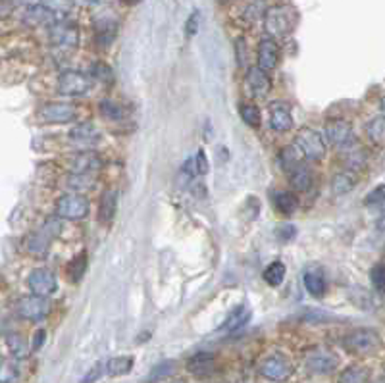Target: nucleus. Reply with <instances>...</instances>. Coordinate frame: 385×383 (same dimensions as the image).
<instances>
[{
  "instance_id": "f257e3e1",
  "label": "nucleus",
  "mask_w": 385,
  "mask_h": 383,
  "mask_svg": "<svg viewBox=\"0 0 385 383\" xmlns=\"http://www.w3.org/2000/svg\"><path fill=\"white\" fill-rule=\"evenodd\" d=\"M299 22V14L291 4H278L264 12V29L272 39H283L291 35Z\"/></svg>"
},
{
  "instance_id": "f03ea898",
  "label": "nucleus",
  "mask_w": 385,
  "mask_h": 383,
  "mask_svg": "<svg viewBox=\"0 0 385 383\" xmlns=\"http://www.w3.org/2000/svg\"><path fill=\"white\" fill-rule=\"evenodd\" d=\"M50 45L58 54H72L79 45V27L68 20H56L48 27Z\"/></svg>"
},
{
  "instance_id": "7ed1b4c3",
  "label": "nucleus",
  "mask_w": 385,
  "mask_h": 383,
  "mask_svg": "<svg viewBox=\"0 0 385 383\" xmlns=\"http://www.w3.org/2000/svg\"><path fill=\"white\" fill-rule=\"evenodd\" d=\"M343 345H345L349 353L370 354L381 345V339H379L378 331L370 330V328H360V330L347 333L343 339Z\"/></svg>"
},
{
  "instance_id": "20e7f679",
  "label": "nucleus",
  "mask_w": 385,
  "mask_h": 383,
  "mask_svg": "<svg viewBox=\"0 0 385 383\" xmlns=\"http://www.w3.org/2000/svg\"><path fill=\"white\" fill-rule=\"evenodd\" d=\"M258 374L266 377V379H270V382H288L289 377L293 376V364H291L288 356L273 353L270 356H266L264 361L258 364Z\"/></svg>"
},
{
  "instance_id": "39448f33",
  "label": "nucleus",
  "mask_w": 385,
  "mask_h": 383,
  "mask_svg": "<svg viewBox=\"0 0 385 383\" xmlns=\"http://www.w3.org/2000/svg\"><path fill=\"white\" fill-rule=\"evenodd\" d=\"M295 145L299 146L302 156L309 158V160H322L325 156L324 139H322V135L316 130H312V127H302V130L297 131Z\"/></svg>"
},
{
  "instance_id": "423d86ee",
  "label": "nucleus",
  "mask_w": 385,
  "mask_h": 383,
  "mask_svg": "<svg viewBox=\"0 0 385 383\" xmlns=\"http://www.w3.org/2000/svg\"><path fill=\"white\" fill-rule=\"evenodd\" d=\"M337 354L332 353L330 349L325 347H314L310 349L304 354V364L306 368L312 372V374H318V376H327L332 374L337 368Z\"/></svg>"
},
{
  "instance_id": "0eeeda50",
  "label": "nucleus",
  "mask_w": 385,
  "mask_h": 383,
  "mask_svg": "<svg viewBox=\"0 0 385 383\" xmlns=\"http://www.w3.org/2000/svg\"><path fill=\"white\" fill-rule=\"evenodd\" d=\"M56 214L66 220H83L89 214V200L79 193H68L62 195L56 200Z\"/></svg>"
},
{
  "instance_id": "6e6552de",
  "label": "nucleus",
  "mask_w": 385,
  "mask_h": 383,
  "mask_svg": "<svg viewBox=\"0 0 385 383\" xmlns=\"http://www.w3.org/2000/svg\"><path fill=\"white\" fill-rule=\"evenodd\" d=\"M91 76H87L83 71H76V69H66L58 77V91L68 97H81L85 92L91 91Z\"/></svg>"
},
{
  "instance_id": "1a4fd4ad",
  "label": "nucleus",
  "mask_w": 385,
  "mask_h": 383,
  "mask_svg": "<svg viewBox=\"0 0 385 383\" xmlns=\"http://www.w3.org/2000/svg\"><path fill=\"white\" fill-rule=\"evenodd\" d=\"M325 135L327 141L339 151H351L356 146V137L353 125L345 120H332L325 125Z\"/></svg>"
},
{
  "instance_id": "9d476101",
  "label": "nucleus",
  "mask_w": 385,
  "mask_h": 383,
  "mask_svg": "<svg viewBox=\"0 0 385 383\" xmlns=\"http://www.w3.org/2000/svg\"><path fill=\"white\" fill-rule=\"evenodd\" d=\"M15 312L22 316L23 320L37 322V320H43L45 316H48V312H50V302H48L46 297H37V295L23 297V299L18 300Z\"/></svg>"
},
{
  "instance_id": "9b49d317",
  "label": "nucleus",
  "mask_w": 385,
  "mask_h": 383,
  "mask_svg": "<svg viewBox=\"0 0 385 383\" xmlns=\"http://www.w3.org/2000/svg\"><path fill=\"white\" fill-rule=\"evenodd\" d=\"M27 284H29V289L33 295L37 297H48L56 291L58 287V281H56V276L54 272H50L48 268H37L33 270L27 277Z\"/></svg>"
},
{
  "instance_id": "f8f14e48",
  "label": "nucleus",
  "mask_w": 385,
  "mask_h": 383,
  "mask_svg": "<svg viewBox=\"0 0 385 383\" xmlns=\"http://www.w3.org/2000/svg\"><path fill=\"white\" fill-rule=\"evenodd\" d=\"M39 116L43 122L48 123H68L76 120L77 108L68 102H48L39 110Z\"/></svg>"
},
{
  "instance_id": "ddd939ff",
  "label": "nucleus",
  "mask_w": 385,
  "mask_h": 383,
  "mask_svg": "<svg viewBox=\"0 0 385 383\" xmlns=\"http://www.w3.org/2000/svg\"><path fill=\"white\" fill-rule=\"evenodd\" d=\"M68 166L72 174H97L102 168V158L93 151H81L69 156Z\"/></svg>"
},
{
  "instance_id": "4468645a",
  "label": "nucleus",
  "mask_w": 385,
  "mask_h": 383,
  "mask_svg": "<svg viewBox=\"0 0 385 383\" xmlns=\"http://www.w3.org/2000/svg\"><path fill=\"white\" fill-rule=\"evenodd\" d=\"M116 35H118V20L114 15H100L95 20V43L100 48L112 45Z\"/></svg>"
},
{
  "instance_id": "2eb2a0df",
  "label": "nucleus",
  "mask_w": 385,
  "mask_h": 383,
  "mask_svg": "<svg viewBox=\"0 0 385 383\" xmlns=\"http://www.w3.org/2000/svg\"><path fill=\"white\" fill-rule=\"evenodd\" d=\"M270 123L276 131H289L293 127V116H291V108H289L288 102L283 100H276L270 104Z\"/></svg>"
},
{
  "instance_id": "dca6fc26",
  "label": "nucleus",
  "mask_w": 385,
  "mask_h": 383,
  "mask_svg": "<svg viewBox=\"0 0 385 383\" xmlns=\"http://www.w3.org/2000/svg\"><path fill=\"white\" fill-rule=\"evenodd\" d=\"M247 85H249L250 92L257 97V99H264L266 95L272 89V81L266 74L264 69H260L258 66H250L247 69Z\"/></svg>"
},
{
  "instance_id": "f3484780",
  "label": "nucleus",
  "mask_w": 385,
  "mask_h": 383,
  "mask_svg": "<svg viewBox=\"0 0 385 383\" xmlns=\"http://www.w3.org/2000/svg\"><path fill=\"white\" fill-rule=\"evenodd\" d=\"M280 62V46L273 39H262L260 45H258V68L273 69Z\"/></svg>"
},
{
  "instance_id": "a211bd4d",
  "label": "nucleus",
  "mask_w": 385,
  "mask_h": 383,
  "mask_svg": "<svg viewBox=\"0 0 385 383\" xmlns=\"http://www.w3.org/2000/svg\"><path fill=\"white\" fill-rule=\"evenodd\" d=\"M302 284H304V289L312 295V297H322L325 293V276L324 270L320 266H309L302 274Z\"/></svg>"
},
{
  "instance_id": "6ab92c4d",
  "label": "nucleus",
  "mask_w": 385,
  "mask_h": 383,
  "mask_svg": "<svg viewBox=\"0 0 385 383\" xmlns=\"http://www.w3.org/2000/svg\"><path fill=\"white\" fill-rule=\"evenodd\" d=\"M68 137L79 146H93L98 143L100 131H98L93 123H79L74 130H69Z\"/></svg>"
},
{
  "instance_id": "aec40b11",
  "label": "nucleus",
  "mask_w": 385,
  "mask_h": 383,
  "mask_svg": "<svg viewBox=\"0 0 385 383\" xmlns=\"http://www.w3.org/2000/svg\"><path fill=\"white\" fill-rule=\"evenodd\" d=\"M56 22V15L46 10L45 6L41 4H35V6H27L25 14H23V23L29 25V27H41V25H53Z\"/></svg>"
},
{
  "instance_id": "412c9836",
  "label": "nucleus",
  "mask_w": 385,
  "mask_h": 383,
  "mask_svg": "<svg viewBox=\"0 0 385 383\" xmlns=\"http://www.w3.org/2000/svg\"><path fill=\"white\" fill-rule=\"evenodd\" d=\"M116 208H118V193L114 189H108L100 199V207H98V220L104 222H112V218L116 216Z\"/></svg>"
},
{
  "instance_id": "4be33fe9",
  "label": "nucleus",
  "mask_w": 385,
  "mask_h": 383,
  "mask_svg": "<svg viewBox=\"0 0 385 383\" xmlns=\"http://www.w3.org/2000/svg\"><path fill=\"white\" fill-rule=\"evenodd\" d=\"M6 345L10 349V354L14 356L15 361H23L27 358L31 353V345L27 339L23 337L22 333H10L6 337Z\"/></svg>"
},
{
  "instance_id": "5701e85b",
  "label": "nucleus",
  "mask_w": 385,
  "mask_h": 383,
  "mask_svg": "<svg viewBox=\"0 0 385 383\" xmlns=\"http://www.w3.org/2000/svg\"><path fill=\"white\" fill-rule=\"evenodd\" d=\"M249 318H250V312L247 310V307L239 305V307H235L234 310L229 312V316L226 318V322L219 326V330L222 331L239 330V328H243L245 323L249 322Z\"/></svg>"
},
{
  "instance_id": "b1692460",
  "label": "nucleus",
  "mask_w": 385,
  "mask_h": 383,
  "mask_svg": "<svg viewBox=\"0 0 385 383\" xmlns=\"http://www.w3.org/2000/svg\"><path fill=\"white\" fill-rule=\"evenodd\" d=\"M187 368L189 372H193L195 376H206L210 374L212 368H214V356L210 353H198L195 356H191L189 362H187Z\"/></svg>"
},
{
  "instance_id": "393cba45",
  "label": "nucleus",
  "mask_w": 385,
  "mask_h": 383,
  "mask_svg": "<svg viewBox=\"0 0 385 383\" xmlns=\"http://www.w3.org/2000/svg\"><path fill=\"white\" fill-rule=\"evenodd\" d=\"M370 382V370L360 364H353L341 372L337 383H368Z\"/></svg>"
},
{
  "instance_id": "a878e982",
  "label": "nucleus",
  "mask_w": 385,
  "mask_h": 383,
  "mask_svg": "<svg viewBox=\"0 0 385 383\" xmlns=\"http://www.w3.org/2000/svg\"><path fill=\"white\" fill-rule=\"evenodd\" d=\"M302 158H304V156H302V153L299 151V146H297V145L285 146V148H283V151L280 153L281 168L291 174L295 168L302 166Z\"/></svg>"
},
{
  "instance_id": "bb28decb",
  "label": "nucleus",
  "mask_w": 385,
  "mask_h": 383,
  "mask_svg": "<svg viewBox=\"0 0 385 383\" xmlns=\"http://www.w3.org/2000/svg\"><path fill=\"white\" fill-rule=\"evenodd\" d=\"M291 185H293V189H297V191H310L312 185H314V176H312V172H310L306 166L295 168L293 172H291Z\"/></svg>"
},
{
  "instance_id": "cd10ccee",
  "label": "nucleus",
  "mask_w": 385,
  "mask_h": 383,
  "mask_svg": "<svg viewBox=\"0 0 385 383\" xmlns=\"http://www.w3.org/2000/svg\"><path fill=\"white\" fill-rule=\"evenodd\" d=\"M133 368V356H114L106 362L108 376H126Z\"/></svg>"
},
{
  "instance_id": "c85d7f7f",
  "label": "nucleus",
  "mask_w": 385,
  "mask_h": 383,
  "mask_svg": "<svg viewBox=\"0 0 385 383\" xmlns=\"http://www.w3.org/2000/svg\"><path fill=\"white\" fill-rule=\"evenodd\" d=\"M183 172L189 174V176H204V174H208V160H206L204 151H198L195 156H191L189 160L183 164Z\"/></svg>"
},
{
  "instance_id": "c756f323",
  "label": "nucleus",
  "mask_w": 385,
  "mask_h": 383,
  "mask_svg": "<svg viewBox=\"0 0 385 383\" xmlns=\"http://www.w3.org/2000/svg\"><path fill=\"white\" fill-rule=\"evenodd\" d=\"M97 174H69L68 187L72 191H89L97 185Z\"/></svg>"
},
{
  "instance_id": "7c9ffc66",
  "label": "nucleus",
  "mask_w": 385,
  "mask_h": 383,
  "mask_svg": "<svg viewBox=\"0 0 385 383\" xmlns=\"http://www.w3.org/2000/svg\"><path fill=\"white\" fill-rule=\"evenodd\" d=\"M273 204L280 210L281 214H293L297 207H299V200L295 197V193L291 191H278L273 195Z\"/></svg>"
},
{
  "instance_id": "2f4dec72",
  "label": "nucleus",
  "mask_w": 385,
  "mask_h": 383,
  "mask_svg": "<svg viewBox=\"0 0 385 383\" xmlns=\"http://www.w3.org/2000/svg\"><path fill=\"white\" fill-rule=\"evenodd\" d=\"M366 133L372 143L379 146H385V116H378L366 125Z\"/></svg>"
},
{
  "instance_id": "473e14b6",
  "label": "nucleus",
  "mask_w": 385,
  "mask_h": 383,
  "mask_svg": "<svg viewBox=\"0 0 385 383\" xmlns=\"http://www.w3.org/2000/svg\"><path fill=\"white\" fill-rule=\"evenodd\" d=\"M285 279V264L280 260L268 264L264 270V281L272 287H278L281 285V281Z\"/></svg>"
},
{
  "instance_id": "72a5a7b5",
  "label": "nucleus",
  "mask_w": 385,
  "mask_h": 383,
  "mask_svg": "<svg viewBox=\"0 0 385 383\" xmlns=\"http://www.w3.org/2000/svg\"><path fill=\"white\" fill-rule=\"evenodd\" d=\"M356 185V177L353 176V172H341L337 176L333 177L332 189L335 195H345Z\"/></svg>"
},
{
  "instance_id": "f704fd0d",
  "label": "nucleus",
  "mask_w": 385,
  "mask_h": 383,
  "mask_svg": "<svg viewBox=\"0 0 385 383\" xmlns=\"http://www.w3.org/2000/svg\"><path fill=\"white\" fill-rule=\"evenodd\" d=\"M41 6H45L46 10H50L56 18H66L72 12L74 2L72 0H41Z\"/></svg>"
},
{
  "instance_id": "c9c22d12",
  "label": "nucleus",
  "mask_w": 385,
  "mask_h": 383,
  "mask_svg": "<svg viewBox=\"0 0 385 383\" xmlns=\"http://www.w3.org/2000/svg\"><path fill=\"white\" fill-rule=\"evenodd\" d=\"M20 379V368L15 361H0V383H15Z\"/></svg>"
},
{
  "instance_id": "e433bc0d",
  "label": "nucleus",
  "mask_w": 385,
  "mask_h": 383,
  "mask_svg": "<svg viewBox=\"0 0 385 383\" xmlns=\"http://www.w3.org/2000/svg\"><path fill=\"white\" fill-rule=\"evenodd\" d=\"M98 108H100V114L108 118V120H121L123 118V108H121L120 102H116L112 99L100 100Z\"/></svg>"
},
{
  "instance_id": "4c0bfd02",
  "label": "nucleus",
  "mask_w": 385,
  "mask_h": 383,
  "mask_svg": "<svg viewBox=\"0 0 385 383\" xmlns=\"http://www.w3.org/2000/svg\"><path fill=\"white\" fill-rule=\"evenodd\" d=\"M91 79L100 81V83H112L114 81L112 68H110L108 64H104V62H97V64H93Z\"/></svg>"
},
{
  "instance_id": "58836bf2",
  "label": "nucleus",
  "mask_w": 385,
  "mask_h": 383,
  "mask_svg": "<svg viewBox=\"0 0 385 383\" xmlns=\"http://www.w3.org/2000/svg\"><path fill=\"white\" fill-rule=\"evenodd\" d=\"M239 112H241L243 122L247 123L249 127H258L260 125V110L255 104H241Z\"/></svg>"
},
{
  "instance_id": "ea45409f",
  "label": "nucleus",
  "mask_w": 385,
  "mask_h": 383,
  "mask_svg": "<svg viewBox=\"0 0 385 383\" xmlns=\"http://www.w3.org/2000/svg\"><path fill=\"white\" fill-rule=\"evenodd\" d=\"M85 270H87V254L81 253L79 256H76L72 264H69V277L74 279V281H79L81 277H83Z\"/></svg>"
},
{
  "instance_id": "a19ab883",
  "label": "nucleus",
  "mask_w": 385,
  "mask_h": 383,
  "mask_svg": "<svg viewBox=\"0 0 385 383\" xmlns=\"http://www.w3.org/2000/svg\"><path fill=\"white\" fill-rule=\"evenodd\" d=\"M370 279L372 285H374L379 293H385V264H378V266L372 268Z\"/></svg>"
},
{
  "instance_id": "79ce46f5",
  "label": "nucleus",
  "mask_w": 385,
  "mask_h": 383,
  "mask_svg": "<svg viewBox=\"0 0 385 383\" xmlns=\"http://www.w3.org/2000/svg\"><path fill=\"white\" fill-rule=\"evenodd\" d=\"M385 202V185H378L376 189H372L366 197H364V204L366 207H376V204H384Z\"/></svg>"
},
{
  "instance_id": "37998d69",
  "label": "nucleus",
  "mask_w": 385,
  "mask_h": 383,
  "mask_svg": "<svg viewBox=\"0 0 385 383\" xmlns=\"http://www.w3.org/2000/svg\"><path fill=\"white\" fill-rule=\"evenodd\" d=\"M276 235H278L280 241L288 243V241H293L295 235H297V228H295L293 223H283V225H280V228L276 230Z\"/></svg>"
},
{
  "instance_id": "c03bdc74",
  "label": "nucleus",
  "mask_w": 385,
  "mask_h": 383,
  "mask_svg": "<svg viewBox=\"0 0 385 383\" xmlns=\"http://www.w3.org/2000/svg\"><path fill=\"white\" fill-rule=\"evenodd\" d=\"M198 25H201V12H193L189 15L187 23H185V35L187 37H195L196 31H198Z\"/></svg>"
},
{
  "instance_id": "a18cd8bd",
  "label": "nucleus",
  "mask_w": 385,
  "mask_h": 383,
  "mask_svg": "<svg viewBox=\"0 0 385 383\" xmlns=\"http://www.w3.org/2000/svg\"><path fill=\"white\" fill-rule=\"evenodd\" d=\"M102 372H104V364H102V362H98L97 366H95V368H93L91 372L83 377V382L81 383H95L98 377L102 376Z\"/></svg>"
},
{
  "instance_id": "49530a36",
  "label": "nucleus",
  "mask_w": 385,
  "mask_h": 383,
  "mask_svg": "<svg viewBox=\"0 0 385 383\" xmlns=\"http://www.w3.org/2000/svg\"><path fill=\"white\" fill-rule=\"evenodd\" d=\"M174 368H175L174 362H162V364H160L158 368H156V370H154V372H152V377L170 376V374H172V372H174Z\"/></svg>"
},
{
  "instance_id": "de8ad7c7",
  "label": "nucleus",
  "mask_w": 385,
  "mask_h": 383,
  "mask_svg": "<svg viewBox=\"0 0 385 383\" xmlns=\"http://www.w3.org/2000/svg\"><path fill=\"white\" fill-rule=\"evenodd\" d=\"M237 60L241 66H247V43H245V39H237Z\"/></svg>"
},
{
  "instance_id": "09e8293b",
  "label": "nucleus",
  "mask_w": 385,
  "mask_h": 383,
  "mask_svg": "<svg viewBox=\"0 0 385 383\" xmlns=\"http://www.w3.org/2000/svg\"><path fill=\"white\" fill-rule=\"evenodd\" d=\"M45 337H46L45 330H39L37 333H35V337H33V345H31V349H33V351L41 349V345L45 343Z\"/></svg>"
},
{
  "instance_id": "8fccbe9b",
  "label": "nucleus",
  "mask_w": 385,
  "mask_h": 383,
  "mask_svg": "<svg viewBox=\"0 0 385 383\" xmlns=\"http://www.w3.org/2000/svg\"><path fill=\"white\" fill-rule=\"evenodd\" d=\"M72 2H77V4H83V6H93V4H98L100 0H72Z\"/></svg>"
},
{
  "instance_id": "3c124183",
  "label": "nucleus",
  "mask_w": 385,
  "mask_h": 383,
  "mask_svg": "<svg viewBox=\"0 0 385 383\" xmlns=\"http://www.w3.org/2000/svg\"><path fill=\"white\" fill-rule=\"evenodd\" d=\"M18 4H23V6H35L37 4V0H14Z\"/></svg>"
},
{
  "instance_id": "603ef678",
  "label": "nucleus",
  "mask_w": 385,
  "mask_h": 383,
  "mask_svg": "<svg viewBox=\"0 0 385 383\" xmlns=\"http://www.w3.org/2000/svg\"><path fill=\"white\" fill-rule=\"evenodd\" d=\"M121 4H126V6H135V4H139L141 0H120Z\"/></svg>"
},
{
  "instance_id": "864d4df0",
  "label": "nucleus",
  "mask_w": 385,
  "mask_h": 383,
  "mask_svg": "<svg viewBox=\"0 0 385 383\" xmlns=\"http://www.w3.org/2000/svg\"><path fill=\"white\" fill-rule=\"evenodd\" d=\"M378 228L379 230H385V214L379 218V223H378Z\"/></svg>"
},
{
  "instance_id": "5fc2aeb1",
  "label": "nucleus",
  "mask_w": 385,
  "mask_h": 383,
  "mask_svg": "<svg viewBox=\"0 0 385 383\" xmlns=\"http://www.w3.org/2000/svg\"><path fill=\"white\" fill-rule=\"evenodd\" d=\"M381 112H384V116H385V97L381 99Z\"/></svg>"
},
{
  "instance_id": "6e6d98bb",
  "label": "nucleus",
  "mask_w": 385,
  "mask_h": 383,
  "mask_svg": "<svg viewBox=\"0 0 385 383\" xmlns=\"http://www.w3.org/2000/svg\"><path fill=\"white\" fill-rule=\"evenodd\" d=\"M374 383H385V379H379V382H374Z\"/></svg>"
},
{
  "instance_id": "4d7b16f0",
  "label": "nucleus",
  "mask_w": 385,
  "mask_h": 383,
  "mask_svg": "<svg viewBox=\"0 0 385 383\" xmlns=\"http://www.w3.org/2000/svg\"><path fill=\"white\" fill-rule=\"evenodd\" d=\"M174 383H187V382H182V379H177V382H174Z\"/></svg>"
}]
</instances>
